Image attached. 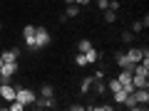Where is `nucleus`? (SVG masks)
Listing matches in <instances>:
<instances>
[{
    "label": "nucleus",
    "instance_id": "f257e3e1",
    "mask_svg": "<svg viewBox=\"0 0 149 111\" xmlns=\"http://www.w3.org/2000/svg\"><path fill=\"white\" fill-rule=\"evenodd\" d=\"M127 59H129V62H132V64H137V62H142V59H149V49L147 47H129L127 49Z\"/></svg>",
    "mask_w": 149,
    "mask_h": 111
},
{
    "label": "nucleus",
    "instance_id": "f03ea898",
    "mask_svg": "<svg viewBox=\"0 0 149 111\" xmlns=\"http://www.w3.org/2000/svg\"><path fill=\"white\" fill-rule=\"evenodd\" d=\"M50 32L45 30V27H35V49H42V47H47L50 45Z\"/></svg>",
    "mask_w": 149,
    "mask_h": 111
},
{
    "label": "nucleus",
    "instance_id": "7ed1b4c3",
    "mask_svg": "<svg viewBox=\"0 0 149 111\" xmlns=\"http://www.w3.org/2000/svg\"><path fill=\"white\" fill-rule=\"evenodd\" d=\"M15 99L22 101V104L27 106V104H32L37 96H35V91H32V89H25V86H22V89H15Z\"/></svg>",
    "mask_w": 149,
    "mask_h": 111
},
{
    "label": "nucleus",
    "instance_id": "20e7f679",
    "mask_svg": "<svg viewBox=\"0 0 149 111\" xmlns=\"http://www.w3.org/2000/svg\"><path fill=\"white\" fill-rule=\"evenodd\" d=\"M0 99H3V101H13V99H15V86L8 84V79L0 82Z\"/></svg>",
    "mask_w": 149,
    "mask_h": 111
},
{
    "label": "nucleus",
    "instance_id": "39448f33",
    "mask_svg": "<svg viewBox=\"0 0 149 111\" xmlns=\"http://www.w3.org/2000/svg\"><path fill=\"white\" fill-rule=\"evenodd\" d=\"M22 40H25L27 49H35V25H25V30H22Z\"/></svg>",
    "mask_w": 149,
    "mask_h": 111
},
{
    "label": "nucleus",
    "instance_id": "423d86ee",
    "mask_svg": "<svg viewBox=\"0 0 149 111\" xmlns=\"http://www.w3.org/2000/svg\"><path fill=\"white\" fill-rule=\"evenodd\" d=\"M15 72H17V62H3L0 64V77L3 79H10Z\"/></svg>",
    "mask_w": 149,
    "mask_h": 111
},
{
    "label": "nucleus",
    "instance_id": "0eeeda50",
    "mask_svg": "<svg viewBox=\"0 0 149 111\" xmlns=\"http://www.w3.org/2000/svg\"><path fill=\"white\" fill-rule=\"evenodd\" d=\"M132 84H134V89H149V77L132 72Z\"/></svg>",
    "mask_w": 149,
    "mask_h": 111
},
{
    "label": "nucleus",
    "instance_id": "6e6552de",
    "mask_svg": "<svg viewBox=\"0 0 149 111\" xmlns=\"http://www.w3.org/2000/svg\"><path fill=\"white\" fill-rule=\"evenodd\" d=\"M20 52H22L20 47H10L5 52H0V57H3V62H17L20 59Z\"/></svg>",
    "mask_w": 149,
    "mask_h": 111
},
{
    "label": "nucleus",
    "instance_id": "1a4fd4ad",
    "mask_svg": "<svg viewBox=\"0 0 149 111\" xmlns=\"http://www.w3.org/2000/svg\"><path fill=\"white\" fill-rule=\"evenodd\" d=\"M114 62H117V67H119V69H129V72L134 69V64L127 59V54H124V52H117V54H114Z\"/></svg>",
    "mask_w": 149,
    "mask_h": 111
},
{
    "label": "nucleus",
    "instance_id": "9d476101",
    "mask_svg": "<svg viewBox=\"0 0 149 111\" xmlns=\"http://www.w3.org/2000/svg\"><path fill=\"white\" fill-rule=\"evenodd\" d=\"M82 54H85L87 64H97V62H100V57H102V54H100V49H95V47H92V49H87V52H82Z\"/></svg>",
    "mask_w": 149,
    "mask_h": 111
},
{
    "label": "nucleus",
    "instance_id": "9b49d317",
    "mask_svg": "<svg viewBox=\"0 0 149 111\" xmlns=\"http://www.w3.org/2000/svg\"><path fill=\"white\" fill-rule=\"evenodd\" d=\"M132 94H134V99H137V104H144V106L149 104V91L147 89H134Z\"/></svg>",
    "mask_w": 149,
    "mask_h": 111
},
{
    "label": "nucleus",
    "instance_id": "f8f14e48",
    "mask_svg": "<svg viewBox=\"0 0 149 111\" xmlns=\"http://www.w3.org/2000/svg\"><path fill=\"white\" fill-rule=\"evenodd\" d=\"M65 15H67V17H77V15H80V5L67 3V8H65Z\"/></svg>",
    "mask_w": 149,
    "mask_h": 111
},
{
    "label": "nucleus",
    "instance_id": "ddd939ff",
    "mask_svg": "<svg viewBox=\"0 0 149 111\" xmlns=\"http://www.w3.org/2000/svg\"><path fill=\"white\" fill-rule=\"evenodd\" d=\"M92 82H95V77H85V79L80 82V91L82 94H87V91L92 89Z\"/></svg>",
    "mask_w": 149,
    "mask_h": 111
},
{
    "label": "nucleus",
    "instance_id": "4468645a",
    "mask_svg": "<svg viewBox=\"0 0 149 111\" xmlns=\"http://www.w3.org/2000/svg\"><path fill=\"white\" fill-rule=\"evenodd\" d=\"M117 79H119V84H129V82H132V72H129V69H122Z\"/></svg>",
    "mask_w": 149,
    "mask_h": 111
},
{
    "label": "nucleus",
    "instance_id": "2eb2a0df",
    "mask_svg": "<svg viewBox=\"0 0 149 111\" xmlns=\"http://www.w3.org/2000/svg\"><path fill=\"white\" fill-rule=\"evenodd\" d=\"M92 84H95V91H97V94H107V84H104V79H95Z\"/></svg>",
    "mask_w": 149,
    "mask_h": 111
},
{
    "label": "nucleus",
    "instance_id": "dca6fc26",
    "mask_svg": "<svg viewBox=\"0 0 149 111\" xmlns=\"http://www.w3.org/2000/svg\"><path fill=\"white\" fill-rule=\"evenodd\" d=\"M117 89H122V84H119V79H109V82H107V91H109V94H114Z\"/></svg>",
    "mask_w": 149,
    "mask_h": 111
},
{
    "label": "nucleus",
    "instance_id": "f3484780",
    "mask_svg": "<svg viewBox=\"0 0 149 111\" xmlns=\"http://www.w3.org/2000/svg\"><path fill=\"white\" fill-rule=\"evenodd\" d=\"M112 96H114V104H124V99H127V91H124V89H117Z\"/></svg>",
    "mask_w": 149,
    "mask_h": 111
},
{
    "label": "nucleus",
    "instance_id": "a211bd4d",
    "mask_svg": "<svg viewBox=\"0 0 149 111\" xmlns=\"http://www.w3.org/2000/svg\"><path fill=\"white\" fill-rule=\"evenodd\" d=\"M122 42H124V45H132V42H134V32H132V30H124V32H122Z\"/></svg>",
    "mask_w": 149,
    "mask_h": 111
},
{
    "label": "nucleus",
    "instance_id": "6ab92c4d",
    "mask_svg": "<svg viewBox=\"0 0 149 111\" xmlns=\"http://www.w3.org/2000/svg\"><path fill=\"white\" fill-rule=\"evenodd\" d=\"M8 109H10V111H22V109H25V104H22V101H17V99H13L10 104H8Z\"/></svg>",
    "mask_w": 149,
    "mask_h": 111
},
{
    "label": "nucleus",
    "instance_id": "aec40b11",
    "mask_svg": "<svg viewBox=\"0 0 149 111\" xmlns=\"http://www.w3.org/2000/svg\"><path fill=\"white\" fill-rule=\"evenodd\" d=\"M102 12H104V20L107 22H114V20H117V10H109V8H107V10H102Z\"/></svg>",
    "mask_w": 149,
    "mask_h": 111
},
{
    "label": "nucleus",
    "instance_id": "412c9836",
    "mask_svg": "<svg viewBox=\"0 0 149 111\" xmlns=\"http://www.w3.org/2000/svg\"><path fill=\"white\" fill-rule=\"evenodd\" d=\"M40 96H55V89L50 84H42V89H40Z\"/></svg>",
    "mask_w": 149,
    "mask_h": 111
},
{
    "label": "nucleus",
    "instance_id": "4be33fe9",
    "mask_svg": "<svg viewBox=\"0 0 149 111\" xmlns=\"http://www.w3.org/2000/svg\"><path fill=\"white\" fill-rule=\"evenodd\" d=\"M74 64H77V67H87V59H85V54H82V52L74 54Z\"/></svg>",
    "mask_w": 149,
    "mask_h": 111
},
{
    "label": "nucleus",
    "instance_id": "5701e85b",
    "mask_svg": "<svg viewBox=\"0 0 149 111\" xmlns=\"http://www.w3.org/2000/svg\"><path fill=\"white\" fill-rule=\"evenodd\" d=\"M77 49H80V52H87V49H92V42H90V40H80Z\"/></svg>",
    "mask_w": 149,
    "mask_h": 111
},
{
    "label": "nucleus",
    "instance_id": "b1692460",
    "mask_svg": "<svg viewBox=\"0 0 149 111\" xmlns=\"http://www.w3.org/2000/svg\"><path fill=\"white\" fill-rule=\"evenodd\" d=\"M90 109H95V111H112V104H95V106H90Z\"/></svg>",
    "mask_w": 149,
    "mask_h": 111
},
{
    "label": "nucleus",
    "instance_id": "393cba45",
    "mask_svg": "<svg viewBox=\"0 0 149 111\" xmlns=\"http://www.w3.org/2000/svg\"><path fill=\"white\" fill-rule=\"evenodd\" d=\"M142 30H144V22H142V20L132 22V32H134V35H137V32H142Z\"/></svg>",
    "mask_w": 149,
    "mask_h": 111
},
{
    "label": "nucleus",
    "instance_id": "a878e982",
    "mask_svg": "<svg viewBox=\"0 0 149 111\" xmlns=\"http://www.w3.org/2000/svg\"><path fill=\"white\" fill-rule=\"evenodd\" d=\"M65 3H74V5H90V0H65Z\"/></svg>",
    "mask_w": 149,
    "mask_h": 111
},
{
    "label": "nucleus",
    "instance_id": "bb28decb",
    "mask_svg": "<svg viewBox=\"0 0 149 111\" xmlns=\"http://www.w3.org/2000/svg\"><path fill=\"white\" fill-rule=\"evenodd\" d=\"M122 89L127 91V94H132V91H134V84H132V82H129V84H122Z\"/></svg>",
    "mask_w": 149,
    "mask_h": 111
},
{
    "label": "nucleus",
    "instance_id": "cd10ccee",
    "mask_svg": "<svg viewBox=\"0 0 149 111\" xmlns=\"http://www.w3.org/2000/svg\"><path fill=\"white\" fill-rule=\"evenodd\" d=\"M92 77H95V79H104V69H97V72L92 74Z\"/></svg>",
    "mask_w": 149,
    "mask_h": 111
},
{
    "label": "nucleus",
    "instance_id": "c85d7f7f",
    "mask_svg": "<svg viewBox=\"0 0 149 111\" xmlns=\"http://www.w3.org/2000/svg\"><path fill=\"white\" fill-rule=\"evenodd\" d=\"M107 3H109V0H97V8H100V10H107Z\"/></svg>",
    "mask_w": 149,
    "mask_h": 111
},
{
    "label": "nucleus",
    "instance_id": "c756f323",
    "mask_svg": "<svg viewBox=\"0 0 149 111\" xmlns=\"http://www.w3.org/2000/svg\"><path fill=\"white\" fill-rule=\"evenodd\" d=\"M0 64H3V57H0Z\"/></svg>",
    "mask_w": 149,
    "mask_h": 111
},
{
    "label": "nucleus",
    "instance_id": "7c9ffc66",
    "mask_svg": "<svg viewBox=\"0 0 149 111\" xmlns=\"http://www.w3.org/2000/svg\"><path fill=\"white\" fill-rule=\"evenodd\" d=\"M95 3H97V0H95Z\"/></svg>",
    "mask_w": 149,
    "mask_h": 111
},
{
    "label": "nucleus",
    "instance_id": "2f4dec72",
    "mask_svg": "<svg viewBox=\"0 0 149 111\" xmlns=\"http://www.w3.org/2000/svg\"><path fill=\"white\" fill-rule=\"evenodd\" d=\"M0 106H3V104H0Z\"/></svg>",
    "mask_w": 149,
    "mask_h": 111
}]
</instances>
